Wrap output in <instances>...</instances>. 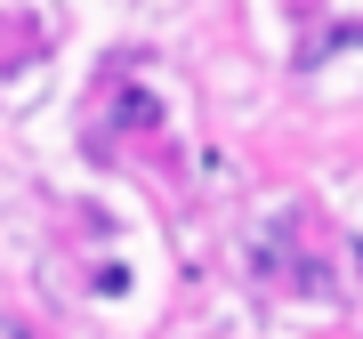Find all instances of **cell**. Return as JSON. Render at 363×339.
<instances>
[{
	"mask_svg": "<svg viewBox=\"0 0 363 339\" xmlns=\"http://www.w3.org/2000/svg\"><path fill=\"white\" fill-rule=\"evenodd\" d=\"M121 121H130V130H154V121H162L154 89H121Z\"/></svg>",
	"mask_w": 363,
	"mask_h": 339,
	"instance_id": "1",
	"label": "cell"
},
{
	"mask_svg": "<svg viewBox=\"0 0 363 339\" xmlns=\"http://www.w3.org/2000/svg\"><path fill=\"white\" fill-rule=\"evenodd\" d=\"M331 49H363V25H331V33H323V40L307 49V65H323Z\"/></svg>",
	"mask_w": 363,
	"mask_h": 339,
	"instance_id": "2",
	"label": "cell"
}]
</instances>
